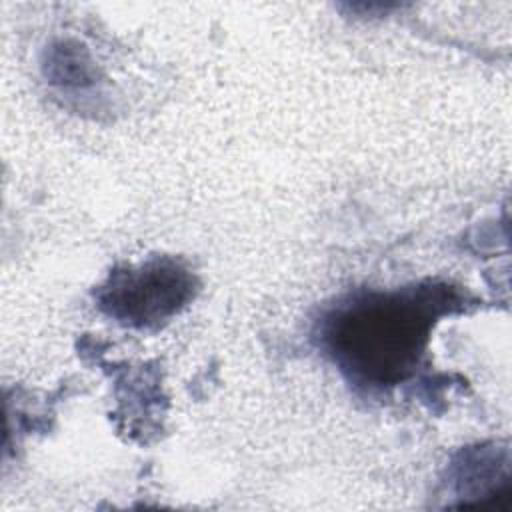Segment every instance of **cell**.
<instances>
[{
  "mask_svg": "<svg viewBox=\"0 0 512 512\" xmlns=\"http://www.w3.org/2000/svg\"><path fill=\"white\" fill-rule=\"evenodd\" d=\"M46 78L62 88H86L96 82V68L86 50L76 40H60L46 50Z\"/></svg>",
  "mask_w": 512,
  "mask_h": 512,
  "instance_id": "3957f363",
  "label": "cell"
},
{
  "mask_svg": "<svg viewBox=\"0 0 512 512\" xmlns=\"http://www.w3.org/2000/svg\"><path fill=\"white\" fill-rule=\"evenodd\" d=\"M456 304L446 286L368 292L338 306L322 340L338 368L356 384L388 388L418 366L434 322Z\"/></svg>",
  "mask_w": 512,
  "mask_h": 512,
  "instance_id": "6da1fadb",
  "label": "cell"
},
{
  "mask_svg": "<svg viewBox=\"0 0 512 512\" xmlns=\"http://www.w3.org/2000/svg\"><path fill=\"white\" fill-rule=\"evenodd\" d=\"M194 290V274L178 260L160 256L114 270L98 290V304L126 326L156 328L178 314Z\"/></svg>",
  "mask_w": 512,
  "mask_h": 512,
  "instance_id": "7a4b0ae2",
  "label": "cell"
}]
</instances>
